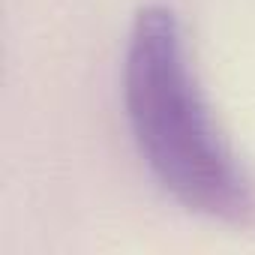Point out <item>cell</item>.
I'll return each instance as SVG.
<instances>
[{"instance_id": "1", "label": "cell", "mask_w": 255, "mask_h": 255, "mask_svg": "<svg viewBox=\"0 0 255 255\" xmlns=\"http://www.w3.org/2000/svg\"><path fill=\"white\" fill-rule=\"evenodd\" d=\"M123 111L144 168L180 207L231 225L255 216V180L219 129L183 21L165 3L141 6L129 24Z\"/></svg>"}]
</instances>
